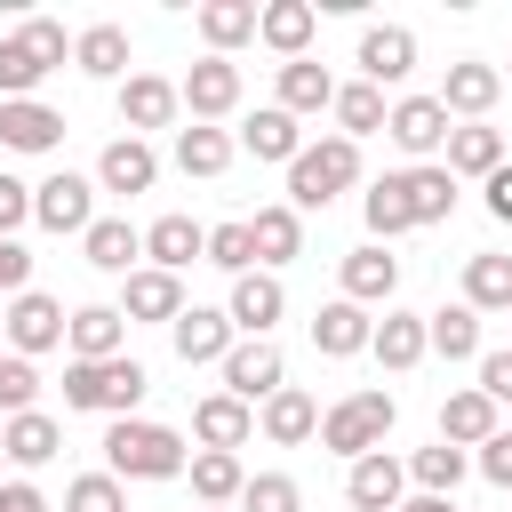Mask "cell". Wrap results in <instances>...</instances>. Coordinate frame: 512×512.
Returning a JSON list of instances; mask_svg holds the SVG:
<instances>
[{"mask_svg": "<svg viewBox=\"0 0 512 512\" xmlns=\"http://www.w3.org/2000/svg\"><path fill=\"white\" fill-rule=\"evenodd\" d=\"M64 512H128V488L112 472H80V480H64Z\"/></svg>", "mask_w": 512, "mask_h": 512, "instance_id": "obj_48", "label": "cell"}, {"mask_svg": "<svg viewBox=\"0 0 512 512\" xmlns=\"http://www.w3.org/2000/svg\"><path fill=\"white\" fill-rule=\"evenodd\" d=\"M480 208H488L496 224H512V160H504V168H496V176L480 184Z\"/></svg>", "mask_w": 512, "mask_h": 512, "instance_id": "obj_53", "label": "cell"}, {"mask_svg": "<svg viewBox=\"0 0 512 512\" xmlns=\"http://www.w3.org/2000/svg\"><path fill=\"white\" fill-rule=\"evenodd\" d=\"M168 344H176V360H184V368H216L240 336H232L224 304H184V312L168 320Z\"/></svg>", "mask_w": 512, "mask_h": 512, "instance_id": "obj_11", "label": "cell"}, {"mask_svg": "<svg viewBox=\"0 0 512 512\" xmlns=\"http://www.w3.org/2000/svg\"><path fill=\"white\" fill-rule=\"evenodd\" d=\"M200 264H216V272H256V240H248V216H232V224H208V256Z\"/></svg>", "mask_w": 512, "mask_h": 512, "instance_id": "obj_45", "label": "cell"}, {"mask_svg": "<svg viewBox=\"0 0 512 512\" xmlns=\"http://www.w3.org/2000/svg\"><path fill=\"white\" fill-rule=\"evenodd\" d=\"M192 24H200V40H208V56H232V48L256 40V0H200Z\"/></svg>", "mask_w": 512, "mask_h": 512, "instance_id": "obj_37", "label": "cell"}, {"mask_svg": "<svg viewBox=\"0 0 512 512\" xmlns=\"http://www.w3.org/2000/svg\"><path fill=\"white\" fill-rule=\"evenodd\" d=\"M352 64H360V80H368V88H400V80L416 72V32H408V24H368Z\"/></svg>", "mask_w": 512, "mask_h": 512, "instance_id": "obj_14", "label": "cell"}, {"mask_svg": "<svg viewBox=\"0 0 512 512\" xmlns=\"http://www.w3.org/2000/svg\"><path fill=\"white\" fill-rule=\"evenodd\" d=\"M192 512H208V504H192Z\"/></svg>", "mask_w": 512, "mask_h": 512, "instance_id": "obj_57", "label": "cell"}, {"mask_svg": "<svg viewBox=\"0 0 512 512\" xmlns=\"http://www.w3.org/2000/svg\"><path fill=\"white\" fill-rule=\"evenodd\" d=\"M464 304H472V312H512V256H504V248L464 256Z\"/></svg>", "mask_w": 512, "mask_h": 512, "instance_id": "obj_40", "label": "cell"}, {"mask_svg": "<svg viewBox=\"0 0 512 512\" xmlns=\"http://www.w3.org/2000/svg\"><path fill=\"white\" fill-rule=\"evenodd\" d=\"M0 512H48V496L32 480H0Z\"/></svg>", "mask_w": 512, "mask_h": 512, "instance_id": "obj_54", "label": "cell"}, {"mask_svg": "<svg viewBox=\"0 0 512 512\" xmlns=\"http://www.w3.org/2000/svg\"><path fill=\"white\" fill-rule=\"evenodd\" d=\"M0 328H8V352L40 360V352H56V344H64V304H56L48 288H24V296H8V304H0Z\"/></svg>", "mask_w": 512, "mask_h": 512, "instance_id": "obj_9", "label": "cell"}, {"mask_svg": "<svg viewBox=\"0 0 512 512\" xmlns=\"http://www.w3.org/2000/svg\"><path fill=\"white\" fill-rule=\"evenodd\" d=\"M216 376H224V392H232L240 408H264V400L288 384V360H280V344H272V336H240V344L216 360Z\"/></svg>", "mask_w": 512, "mask_h": 512, "instance_id": "obj_6", "label": "cell"}, {"mask_svg": "<svg viewBox=\"0 0 512 512\" xmlns=\"http://www.w3.org/2000/svg\"><path fill=\"white\" fill-rule=\"evenodd\" d=\"M312 32H320V8H312V0H264V8H256V40H264L280 64L312 56Z\"/></svg>", "mask_w": 512, "mask_h": 512, "instance_id": "obj_19", "label": "cell"}, {"mask_svg": "<svg viewBox=\"0 0 512 512\" xmlns=\"http://www.w3.org/2000/svg\"><path fill=\"white\" fill-rule=\"evenodd\" d=\"M424 352H440L448 368H464V360H480V312L456 296V304H440V312H424Z\"/></svg>", "mask_w": 512, "mask_h": 512, "instance_id": "obj_32", "label": "cell"}, {"mask_svg": "<svg viewBox=\"0 0 512 512\" xmlns=\"http://www.w3.org/2000/svg\"><path fill=\"white\" fill-rule=\"evenodd\" d=\"M488 432H504V424H496V400H488L480 384H464V392H448V400H440V440H448V448H464V456H472Z\"/></svg>", "mask_w": 512, "mask_h": 512, "instance_id": "obj_33", "label": "cell"}, {"mask_svg": "<svg viewBox=\"0 0 512 512\" xmlns=\"http://www.w3.org/2000/svg\"><path fill=\"white\" fill-rule=\"evenodd\" d=\"M72 64L88 80H128V24H88L72 32Z\"/></svg>", "mask_w": 512, "mask_h": 512, "instance_id": "obj_39", "label": "cell"}, {"mask_svg": "<svg viewBox=\"0 0 512 512\" xmlns=\"http://www.w3.org/2000/svg\"><path fill=\"white\" fill-rule=\"evenodd\" d=\"M232 144H240V152H256V160H280V168H288V160L304 152V120H288L280 104H256V112L240 120V136H232Z\"/></svg>", "mask_w": 512, "mask_h": 512, "instance_id": "obj_30", "label": "cell"}, {"mask_svg": "<svg viewBox=\"0 0 512 512\" xmlns=\"http://www.w3.org/2000/svg\"><path fill=\"white\" fill-rule=\"evenodd\" d=\"M400 512H456V496H408Z\"/></svg>", "mask_w": 512, "mask_h": 512, "instance_id": "obj_55", "label": "cell"}, {"mask_svg": "<svg viewBox=\"0 0 512 512\" xmlns=\"http://www.w3.org/2000/svg\"><path fill=\"white\" fill-rule=\"evenodd\" d=\"M352 184H360V144H352V136H336V128L288 160V208H296V216L328 208V200H336V192H352Z\"/></svg>", "mask_w": 512, "mask_h": 512, "instance_id": "obj_4", "label": "cell"}, {"mask_svg": "<svg viewBox=\"0 0 512 512\" xmlns=\"http://www.w3.org/2000/svg\"><path fill=\"white\" fill-rule=\"evenodd\" d=\"M64 144V112L40 104V96H16L0 104V152H56Z\"/></svg>", "mask_w": 512, "mask_h": 512, "instance_id": "obj_26", "label": "cell"}, {"mask_svg": "<svg viewBox=\"0 0 512 512\" xmlns=\"http://www.w3.org/2000/svg\"><path fill=\"white\" fill-rule=\"evenodd\" d=\"M56 448H64V424H56L48 408L0 416V456H8L16 472H40V464H56Z\"/></svg>", "mask_w": 512, "mask_h": 512, "instance_id": "obj_21", "label": "cell"}, {"mask_svg": "<svg viewBox=\"0 0 512 512\" xmlns=\"http://www.w3.org/2000/svg\"><path fill=\"white\" fill-rule=\"evenodd\" d=\"M64 352H72V360H120V352H128L120 304H80V312H64Z\"/></svg>", "mask_w": 512, "mask_h": 512, "instance_id": "obj_20", "label": "cell"}, {"mask_svg": "<svg viewBox=\"0 0 512 512\" xmlns=\"http://www.w3.org/2000/svg\"><path fill=\"white\" fill-rule=\"evenodd\" d=\"M288 120H312V112H328L336 104V72L328 64H312V56H296V64H280V96H272Z\"/></svg>", "mask_w": 512, "mask_h": 512, "instance_id": "obj_35", "label": "cell"}, {"mask_svg": "<svg viewBox=\"0 0 512 512\" xmlns=\"http://www.w3.org/2000/svg\"><path fill=\"white\" fill-rule=\"evenodd\" d=\"M472 368H480V392L504 408V400H512V344H504V352H480Z\"/></svg>", "mask_w": 512, "mask_h": 512, "instance_id": "obj_52", "label": "cell"}, {"mask_svg": "<svg viewBox=\"0 0 512 512\" xmlns=\"http://www.w3.org/2000/svg\"><path fill=\"white\" fill-rule=\"evenodd\" d=\"M16 224H32V184L0 168V240H16Z\"/></svg>", "mask_w": 512, "mask_h": 512, "instance_id": "obj_50", "label": "cell"}, {"mask_svg": "<svg viewBox=\"0 0 512 512\" xmlns=\"http://www.w3.org/2000/svg\"><path fill=\"white\" fill-rule=\"evenodd\" d=\"M440 168H448V176H480V184H488V176L504 168V128H488V120H456V128H448V144H440Z\"/></svg>", "mask_w": 512, "mask_h": 512, "instance_id": "obj_22", "label": "cell"}, {"mask_svg": "<svg viewBox=\"0 0 512 512\" xmlns=\"http://www.w3.org/2000/svg\"><path fill=\"white\" fill-rule=\"evenodd\" d=\"M368 328H376V320H368L360 304L328 296V304L312 312V352H320V360H352V352H368Z\"/></svg>", "mask_w": 512, "mask_h": 512, "instance_id": "obj_31", "label": "cell"}, {"mask_svg": "<svg viewBox=\"0 0 512 512\" xmlns=\"http://www.w3.org/2000/svg\"><path fill=\"white\" fill-rule=\"evenodd\" d=\"M24 288H32V248L24 240H0V304L24 296Z\"/></svg>", "mask_w": 512, "mask_h": 512, "instance_id": "obj_51", "label": "cell"}, {"mask_svg": "<svg viewBox=\"0 0 512 512\" xmlns=\"http://www.w3.org/2000/svg\"><path fill=\"white\" fill-rule=\"evenodd\" d=\"M328 112H336V136L360 144V136H384V112H392V104H384V88H368V80H336V104H328Z\"/></svg>", "mask_w": 512, "mask_h": 512, "instance_id": "obj_41", "label": "cell"}, {"mask_svg": "<svg viewBox=\"0 0 512 512\" xmlns=\"http://www.w3.org/2000/svg\"><path fill=\"white\" fill-rule=\"evenodd\" d=\"M192 448L176 424H152V416H112L104 424V472L128 488V480H184Z\"/></svg>", "mask_w": 512, "mask_h": 512, "instance_id": "obj_1", "label": "cell"}, {"mask_svg": "<svg viewBox=\"0 0 512 512\" xmlns=\"http://www.w3.org/2000/svg\"><path fill=\"white\" fill-rule=\"evenodd\" d=\"M168 152H176V168H184V176H200V184H208V176H224V168H232V152H240V144H232L224 128H200V120H192V128H176V144H168Z\"/></svg>", "mask_w": 512, "mask_h": 512, "instance_id": "obj_42", "label": "cell"}, {"mask_svg": "<svg viewBox=\"0 0 512 512\" xmlns=\"http://www.w3.org/2000/svg\"><path fill=\"white\" fill-rule=\"evenodd\" d=\"M280 312H288L280 272H240V280H232V296H224L232 336H272V328H280Z\"/></svg>", "mask_w": 512, "mask_h": 512, "instance_id": "obj_13", "label": "cell"}, {"mask_svg": "<svg viewBox=\"0 0 512 512\" xmlns=\"http://www.w3.org/2000/svg\"><path fill=\"white\" fill-rule=\"evenodd\" d=\"M472 472V456L464 448H448V440H432V448H416L408 456V488L416 496H456V480Z\"/></svg>", "mask_w": 512, "mask_h": 512, "instance_id": "obj_44", "label": "cell"}, {"mask_svg": "<svg viewBox=\"0 0 512 512\" xmlns=\"http://www.w3.org/2000/svg\"><path fill=\"white\" fill-rule=\"evenodd\" d=\"M32 224L40 232H88L96 224V176H72V168L40 176L32 184Z\"/></svg>", "mask_w": 512, "mask_h": 512, "instance_id": "obj_8", "label": "cell"}, {"mask_svg": "<svg viewBox=\"0 0 512 512\" xmlns=\"http://www.w3.org/2000/svg\"><path fill=\"white\" fill-rule=\"evenodd\" d=\"M240 512H304V488H296L288 472H248Z\"/></svg>", "mask_w": 512, "mask_h": 512, "instance_id": "obj_47", "label": "cell"}, {"mask_svg": "<svg viewBox=\"0 0 512 512\" xmlns=\"http://www.w3.org/2000/svg\"><path fill=\"white\" fill-rule=\"evenodd\" d=\"M176 104H184L200 128L232 120V112H240V64H232V56H200V64L176 80Z\"/></svg>", "mask_w": 512, "mask_h": 512, "instance_id": "obj_7", "label": "cell"}, {"mask_svg": "<svg viewBox=\"0 0 512 512\" xmlns=\"http://www.w3.org/2000/svg\"><path fill=\"white\" fill-rule=\"evenodd\" d=\"M256 432H264L272 448H304V440L320 432V400H312L304 384H280V392L256 408Z\"/></svg>", "mask_w": 512, "mask_h": 512, "instance_id": "obj_24", "label": "cell"}, {"mask_svg": "<svg viewBox=\"0 0 512 512\" xmlns=\"http://www.w3.org/2000/svg\"><path fill=\"white\" fill-rule=\"evenodd\" d=\"M152 184H160V152H152L144 136H112V144L96 152V192L136 200V192H152Z\"/></svg>", "mask_w": 512, "mask_h": 512, "instance_id": "obj_17", "label": "cell"}, {"mask_svg": "<svg viewBox=\"0 0 512 512\" xmlns=\"http://www.w3.org/2000/svg\"><path fill=\"white\" fill-rule=\"evenodd\" d=\"M176 80H160V72H128L120 80V128L128 136H144L152 144V128H176Z\"/></svg>", "mask_w": 512, "mask_h": 512, "instance_id": "obj_15", "label": "cell"}, {"mask_svg": "<svg viewBox=\"0 0 512 512\" xmlns=\"http://www.w3.org/2000/svg\"><path fill=\"white\" fill-rule=\"evenodd\" d=\"M192 504H208V512H232L240 504V488H248V464L240 456H224V448H192Z\"/></svg>", "mask_w": 512, "mask_h": 512, "instance_id": "obj_34", "label": "cell"}, {"mask_svg": "<svg viewBox=\"0 0 512 512\" xmlns=\"http://www.w3.org/2000/svg\"><path fill=\"white\" fill-rule=\"evenodd\" d=\"M344 496H352L360 512H400V504H408V464L376 448V456H360V464L344 472Z\"/></svg>", "mask_w": 512, "mask_h": 512, "instance_id": "obj_25", "label": "cell"}, {"mask_svg": "<svg viewBox=\"0 0 512 512\" xmlns=\"http://www.w3.org/2000/svg\"><path fill=\"white\" fill-rule=\"evenodd\" d=\"M144 392H152V376L128 352L120 360H64V408H80V416H136Z\"/></svg>", "mask_w": 512, "mask_h": 512, "instance_id": "obj_3", "label": "cell"}, {"mask_svg": "<svg viewBox=\"0 0 512 512\" xmlns=\"http://www.w3.org/2000/svg\"><path fill=\"white\" fill-rule=\"evenodd\" d=\"M176 312H184V280H176V272L136 264V272L120 280V320H128V328H136V320H160V328H168Z\"/></svg>", "mask_w": 512, "mask_h": 512, "instance_id": "obj_23", "label": "cell"}, {"mask_svg": "<svg viewBox=\"0 0 512 512\" xmlns=\"http://www.w3.org/2000/svg\"><path fill=\"white\" fill-rule=\"evenodd\" d=\"M360 216H368V240H376V248L400 240V232H416V216H408V176H400V168L376 176V184L360 192Z\"/></svg>", "mask_w": 512, "mask_h": 512, "instance_id": "obj_38", "label": "cell"}, {"mask_svg": "<svg viewBox=\"0 0 512 512\" xmlns=\"http://www.w3.org/2000/svg\"><path fill=\"white\" fill-rule=\"evenodd\" d=\"M0 464H8V456H0Z\"/></svg>", "mask_w": 512, "mask_h": 512, "instance_id": "obj_58", "label": "cell"}, {"mask_svg": "<svg viewBox=\"0 0 512 512\" xmlns=\"http://www.w3.org/2000/svg\"><path fill=\"white\" fill-rule=\"evenodd\" d=\"M448 128H456V120H448V112H440L432 96H400V104L384 112V136H392V144H400V152H408L416 168H424V160H432V152L448 144Z\"/></svg>", "mask_w": 512, "mask_h": 512, "instance_id": "obj_16", "label": "cell"}, {"mask_svg": "<svg viewBox=\"0 0 512 512\" xmlns=\"http://www.w3.org/2000/svg\"><path fill=\"white\" fill-rule=\"evenodd\" d=\"M336 280H344V304H360V312H368V304H392V296H400V256L376 248V240H360V248L336 264Z\"/></svg>", "mask_w": 512, "mask_h": 512, "instance_id": "obj_18", "label": "cell"}, {"mask_svg": "<svg viewBox=\"0 0 512 512\" xmlns=\"http://www.w3.org/2000/svg\"><path fill=\"white\" fill-rule=\"evenodd\" d=\"M0 352H8V328H0Z\"/></svg>", "mask_w": 512, "mask_h": 512, "instance_id": "obj_56", "label": "cell"}, {"mask_svg": "<svg viewBox=\"0 0 512 512\" xmlns=\"http://www.w3.org/2000/svg\"><path fill=\"white\" fill-rule=\"evenodd\" d=\"M200 256H208V224H192L184 208H168V216L144 224V264H152V272H176V280H184Z\"/></svg>", "mask_w": 512, "mask_h": 512, "instance_id": "obj_12", "label": "cell"}, {"mask_svg": "<svg viewBox=\"0 0 512 512\" xmlns=\"http://www.w3.org/2000/svg\"><path fill=\"white\" fill-rule=\"evenodd\" d=\"M472 472H480L488 488H512V432H488V440L472 448Z\"/></svg>", "mask_w": 512, "mask_h": 512, "instance_id": "obj_49", "label": "cell"}, {"mask_svg": "<svg viewBox=\"0 0 512 512\" xmlns=\"http://www.w3.org/2000/svg\"><path fill=\"white\" fill-rule=\"evenodd\" d=\"M24 408H40V360L0 352V416H24Z\"/></svg>", "mask_w": 512, "mask_h": 512, "instance_id": "obj_46", "label": "cell"}, {"mask_svg": "<svg viewBox=\"0 0 512 512\" xmlns=\"http://www.w3.org/2000/svg\"><path fill=\"white\" fill-rule=\"evenodd\" d=\"M248 432H256V408H240L232 392H208V400H192V440H200V448H224V456H240V448H248Z\"/></svg>", "mask_w": 512, "mask_h": 512, "instance_id": "obj_29", "label": "cell"}, {"mask_svg": "<svg viewBox=\"0 0 512 512\" xmlns=\"http://www.w3.org/2000/svg\"><path fill=\"white\" fill-rule=\"evenodd\" d=\"M80 256H88L96 272H112V280H128V272L144 264V232H136L128 216H96V224L80 232Z\"/></svg>", "mask_w": 512, "mask_h": 512, "instance_id": "obj_28", "label": "cell"}, {"mask_svg": "<svg viewBox=\"0 0 512 512\" xmlns=\"http://www.w3.org/2000/svg\"><path fill=\"white\" fill-rule=\"evenodd\" d=\"M368 352H376L392 376H408V368L424 360V312H400V304H384V320L368 328Z\"/></svg>", "mask_w": 512, "mask_h": 512, "instance_id": "obj_36", "label": "cell"}, {"mask_svg": "<svg viewBox=\"0 0 512 512\" xmlns=\"http://www.w3.org/2000/svg\"><path fill=\"white\" fill-rule=\"evenodd\" d=\"M64 56H72V40H64V24H56V16H32L24 32H8V40H0V104L32 96Z\"/></svg>", "mask_w": 512, "mask_h": 512, "instance_id": "obj_5", "label": "cell"}, {"mask_svg": "<svg viewBox=\"0 0 512 512\" xmlns=\"http://www.w3.org/2000/svg\"><path fill=\"white\" fill-rule=\"evenodd\" d=\"M248 240H256V272H280V264L304 256V216H296L288 200H272V208L248 216Z\"/></svg>", "mask_w": 512, "mask_h": 512, "instance_id": "obj_27", "label": "cell"}, {"mask_svg": "<svg viewBox=\"0 0 512 512\" xmlns=\"http://www.w3.org/2000/svg\"><path fill=\"white\" fill-rule=\"evenodd\" d=\"M496 96H504V72L480 64V56H456V64L440 72V88H432V104H440L448 120H488Z\"/></svg>", "mask_w": 512, "mask_h": 512, "instance_id": "obj_10", "label": "cell"}, {"mask_svg": "<svg viewBox=\"0 0 512 512\" xmlns=\"http://www.w3.org/2000/svg\"><path fill=\"white\" fill-rule=\"evenodd\" d=\"M400 176H408V216H416V224H448V216H456V176H448L440 160L400 168Z\"/></svg>", "mask_w": 512, "mask_h": 512, "instance_id": "obj_43", "label": "cell"}, {"mask_svg": "<svg viewBox=\"0 0 512 512\" xmlns=\"http://www.w3.org/2000/svg\"><path fill=\"white\" fill-rule=\"evenodd\" d=\"M400 424V400L384 392V384H360V392H344L336 408H320V448L328 456H344V464H360V456H376L384 448V432Z\"/></svg>", "mask_w": 512, "mask_h": 512, "instance_id": "obj_2", "label": "cell"}]
</instances>
